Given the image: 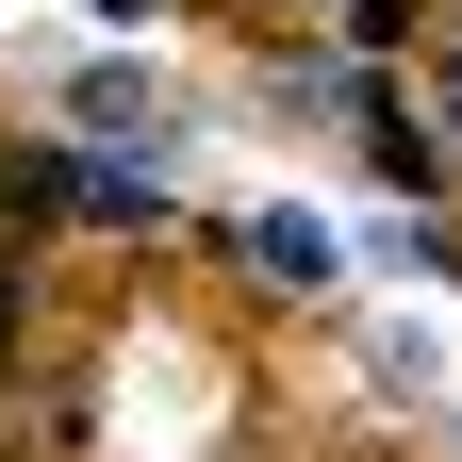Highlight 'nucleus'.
Returning a JSON list of instances; mask_svg holds the SVG:
<instances>
[{
    "mask_svg": "<svg viewBox=\"0 0 462 462\" xmlns=\"http://www.w3.org/2000/svg\"><path fill=\"white\" fill-rule=\"evenodd\" d=\"M413 133L446 149V182H462V33H430V99H413Z\"/></svg>",
    "mask_w": 462,
    "mask_h": 462,
    "instance_id": "obj_4",
    "label": "nucleus"
},
{
    "mask_svg": "<svg viewBox=\"0 0 462 462\" xmlns=\"http://www.w3.org/2000/svg\"><path fill=\"white\" fill-rule=\"evenodd\" d=\"M330 17H346V0H330Z\"/></svg>",
    "mask_w": 462,
    "mask_h": 462,
    "instance_id": "obj_7",
    "label": "nucleus"
},
{
    "mask_svg": "<svg viewBox=\"0 0 462 462\" xmlns=\"http://www.w3.org/2000/svg\"><path fill=\"white\" fill-rule=\"evenodd\" d=\"M231 248H248L264 281H298V298H330V281H346V231H314V215H248Z\"/></svg>",
    "mask_w": 462,
    "mask_h": 462,
    "instance_id": "obj_3",
    "label": "nucleus"
},
{
    "mask_svg": "<svg viewBox=\"0 0 462 462\" xmlns=\"http://www.w3.org/2000/svg\"><path fill=\"white\" fill-rule=\"evenodd\" d=\"M165 133H182V83H165V67H133V50H116V67H67V83H50V149L149 165Z\"/></svg>",
    "mask_w": 462,
    "mask_h": 462,
    "instance_id": "obj_1",
    "label": "nucleus"
},
{
    "mask_svg": "<svg viewBox=\"0 0 462 462\" xmlns=\"http://www.w3.org/2000/svg\"><path fill=\"white\" fill-rule=\"evenodd\" d=\"M0 364H17V281H0Z\"/></svg>",
    "mask_w": 462,
    "mask_h": 462,
    "instance_id": "obj_5",
    "label": "nucleus"
},
{
    "mask_svg": "<svg viewBox=\"0 0 462 462\" xmlns=\"http://www.w3.org/2000/svg\"><path fill=\"white\" fill-rule=\"evenodd\" d=\"M99 17H165V0H99Z\"/></svg>",
    "mask_w": 462,
    "mask_h": 462,
    "instance_id": "obj_6",
    "label": "nucleus"
},
{
    "mask_svg": "<svg viewBox=\"0 0 462 462\" xmlns=\"http://www.w3.org/2000/svg\"><path fill=\"white\" fill-rule=\"evenodd\" d=\"M264 116H298V133H364V116H380V67H346V50H264Z\"/></svg>",
    "mask_w": 462,
    "mask_h": 462,
    "instance_id": "obj_2",
    "label": "nucleus"
}]
</instances>
